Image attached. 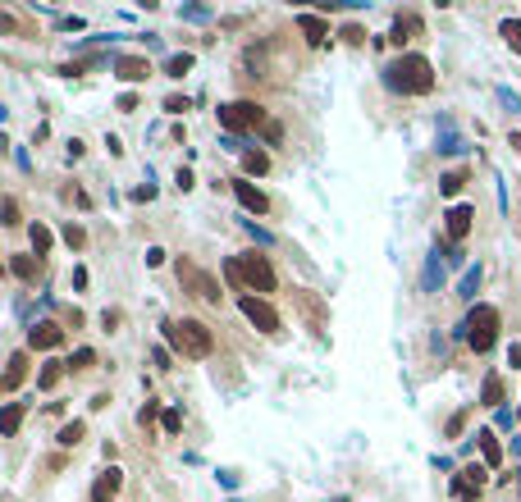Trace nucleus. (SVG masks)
Here are the masks:
<instances>
[{
    "label": "nucleus",
    "mask_w": 521,
    "mask_h": 502,
    "mask_svg": "<svg viewBox=\"0 0 521 502\" xmlns=\"http://www.w3.org/2000/svg\"><path fill=\"white\" fill-rule=\"evenodd\" d=\"M384 82L402 96H426V92H434V64L426 55H402V60H393L384 69Z\"/></svg>",
    "instance_id": "obj_1"
},
{
    "label": "nucleus",
    "mask_w": 521,
    "mask_h": 502,
    "mask_svg": "<svg viewBox=\"0 0 521 502\" xmlns=\"http://www.w3.org/2000/svg\"><path fill=\"white\" fill-rule=\"evenodd\" d=\"M165 338H169L174 352L188 356V361H206V356L215 352V333H210L201 320H169L165 324Z\"/></svg>",
    "instance_id": "obj_2"
},
{
    "label": "nucleus",
    "mask_w": 521,
    "mask_h": 502,
    "mask_svg": "<svg viewBox=\"0 0 521 502\" xmlns=\"http://www.w3.org/2000/svg\"><path fill=\"white\" fill-rule=\"evenodd\" d=\"M494 338H498V311L494 306H476L467 315V347L471 352H489Z\"/></svg>",
    "instance_id": "obj_3"
},
{
    "label": "nucleus",
    "mask_w": 521,
    "mask_h": 502,
    "mask_svg": "<svg viewBox=\"0 0 521 502\" xmlns=\"http://www.w3.org/2000/svg\"><path fill=\"white\" fill-rule=\"evenodd\" d=\"M220 123L229 133H243V128H265L270 119L256 101H229V105H220Z\"/></svg>",
    "instance_id": "obj_4"
},
{
    "label": "nucleus",
    "mask_w": 521,
    "mask_h": 502,
    "mask_svg": "<svg viewBox=\"0 0 521 502\" xmlns=\"http://www.w3.org/2000/svg\"><path fill=\"white\" fill-rule=\"evenodd\" d=\"M238 269H243V288H252V293H275V265H270L265 256L247 251V256H238Z\"/></svg>",
    "instance_id": "obj_5"
},
{
    "label": "nucleus",
    "mask_w": 521,
    "mask_h": 502,
    "mask_svg": "<svg viewBox=\"0 0 521 502\" xmlns=\"http://www.w3.org/2000/svg\"><path fill=\"white\" fill-rule=\"evenodd\" d=\"M179 283L192 288V293H197L201 302H210V306H220V297H224L220 293V278H210L206 269H197L192 260H179Z\"/></svg>",
    "instance_id": "obj_6"
},
{
    "label": "nucleus",
    "mask_w": 521,
    "mask_h": 502,
    "mask_svg": "<svg viewBox=\"0 0 521 502\" xmlns=\"http://www.w3.org/2000/svg\"><path fill=\"white\" fill-rule=\"evenodd\" d=\"M238 306H243V315L252 320V329H260V333H279V311L265 302V297L243 293V297H238Z\"/></svg>",
    "instance_id": "obj_7"
},
{
    "label": "nucleus",
    "mask_w": 521,
    "mask_h": 502,
    "mask_svg": "<svg viewBox=\"0 0 521 502\" xmlns=\"http://www.w3.org/2000/svg\"><path fill=\"white\" fill-rule=\"evenodd\" d=\"M234 197H238V206H243L247 215H265V210H270L265 192H260L256 183H247V178H234Z\"/></svg>",
    "instance_id": "obj_8"
},
{
    "label": "nucleus",
    "mask_w": 521,
    "mask_h": 502,
    "mask_svg": "<svg viewBox=\"0 0 521 502\" xmlns=\"http://www.w3.org/2000/svg\"><path fill=\"white\" fill-rule=\"evenodd\" d=\"M471 224H476V210H471V206H448V215H443V228H448L453 243H467Z\"/></svg>",
    "instance_id": "obj_9"
},
{
    "label": "nucleus",
    "mask_w": 521,
    "mask_h": 502,
    "mask_svg": "<svg viewBox=\"0 0 521 502\" xmlns=\"http://www.w3.org/2000/svg\"><path fill=\"white\" fill-rule=\"evenodd\" d=\"M64 343V329L60 324H32V329H28V347H32V352H55V347Z\"/></svg>",
    "instance_id": "obj_10"
},
{
    "label": "nucleus",
    "mask_w": 521,
    "mask_h": 502,
    "mask_svg": "<svg viewBox=\"0 0 521 502\" xmlns=\"http://www.w3.org/2000/svg\"><path fill=\"white\" fill-rule=\"evenodd\" d=\"M485 475H489L485 466H467V470L457 475V484H453V494H457L462 502H476L480 489H485Z\"/></svg>",
    "instance_id": "obj_11"
},
{
    "label": "nucleus",
    "mask_w": 521,
    "mask_h": 502,
    "mask_svg": "<svg viewBox=\"0 0 521 502\" xmlns=\"http://www.w3.org/2000/svg\"><path fill=\"white\" fill-rule=\"evenodd\" d=\"M119 484H124V470H119V466L101 470V479L92 484V502H114V494H119Z\"/></svg>",
    "instance_id": "obj_12"
},
{
    "label": "nucleus",
    "mask_w": 521,
    "mask_h": 502,
    "mask_svg": "<svg viewBox=\"0 0 521 502\" xmlns=\"http://www.w3.org/2000/svg\"><path fill=\"white\" fill-rule=\"evenodd\" d=\"M114 73H119L124 82H142L151 73V64L142 60V55H119V60H114Z\"/></svg>",
    "instance_id": "obj_13"
},
{
    "label": "nucleus",
    "mask_w": 521,
    "mask_h": 502,
    "mask_svg": "<svg viewBox=\"0 0 521 502\" xmlns=\"http://www.w3.org/2000/svg\"><path fill=\"white\" fill-rule=\"evenodd\" d=\"M297 27L306 32V42H311V46H325V37H330V23H325L321 14H297Z\"/></svg>",
    "instance_id": "obj_14"
},
{
    "label": "nucleus",
    "mask_w": 521,
    "mask_h": 502,
    "mask_svg": "<svg viewBox=\"0 0 521 502\" xmlns=\"http://www.w3.org/2000/svg\"><path fill=\"white\" fill-rule=\"evenodd\" d=\"M23 379H28V352H14V356H9V370H5V379H0V388H5V393H14Z\"/></svg>",
    "instance_id": "obj_15"
},
{
    "label": "nucleus",
    "mask_w": 521,
    "mask_h": 502,
    "mask_svg": "<svg viewBox=\"0 0 521 502\" xmlns=\"http://www.w3.org/2000/svg\"><path fill=\"white\" fill-rule=\"evenodd\" d=\"M476 439H480V457H485V466H498V461H503V448H498V439H494L489 429H480Z\"/></svg>",
    "instance_id": "obj_16"
},
{
    "label": "nucleus",
    "mask_w": 521,
    "mask_h": 502,
    "mask_svg": "<svg viewBox=\"0 0 521 502\" xmlns=\"http://www.w3.org/2000/svg\"><path fill=\"white\" fill-rule=\"evenodd\" d=\"M64 365H69V361H46V365H42V374H37V388H46V393H51L55 384L64 379Z\"/></svg>",
    "instance_id": "obj_17"
},
{
    "label": "nucleus",
    "mask_w": 521,
    "mask_h": 502,
    "mask_svg": "<svg viewBox=\"0 0 521 502\" xmlns=\"http://www.w3.org/2000/svg\"><path fill=\"white\" fill-rule=\"evenodd\" d=\"M9 269H14V274L23 278V283H32L37 269H42V256H14V260H9Z\"/></svg>",
    "instance_id": "obj_18"
},
{
    "label": "nucleus",
    "mask_w": 521,
    "mask_h": 502,
    "mask_svg": "<svg viewBox=\"0 0 521 502\" xmlns=\"http://www.w3.org/2000/svg\"><path fill=\"white\" fill-rule=\"evenodd\" d=\"M18 424H23V402H9L5 416H0V434H5V439H14Z\"/></svg>",
    "instance_id": "obj_19"
},
{
    "label": "nucleus",
    "mask_w": 521,
    "mask_h": 502,
    "mask_svg": "<svg viewBox=\"0 0 521 502\" xmlns=\"http://www.w3.org/2000/svg\"><path fill=\"white\" fill-rule=\"evenodd\" d=\"M412 32H421V18L417 14H398V23H393V42H412Z\"/></svg>",
    "instance_id": "obj_20"
},
{
    "label": "nucleus",
    "mask_w": 521,
    "mask_h": 502,
    "mask_svg": "<svg viewBox=\"0 0 521 502\" xmlns=\"http://www.w3.org/2000/svg\"><path fill=\"white\" fill-rule=\"evenodd\" d=\"M83 439H87V424H83V420H69V424L60 429V448H78Z\"/></svg>",
    "instance_id": "obj_21"
},
{
    "label": "nucleus",
    "mask_w": 521,
    "mask_h": 502,
    "mask_svg": "<svg viewBox=\"0 0 521 502\" xmlns=\"http://www.w3.org/2000/svg\"><path fill=\"white\" fill-rule=\"evenodd\" d=\"M498 37L521 55V18H503V23H498Z\"/></svg>",
    "instance_id": "obj_22"
},
{
    "label": "nucleus",
    "mask_w": 521,
    "mask_h": 502,
    "mask_svg": "<svg viewBox=\"0 0 521 502\" xmlns=\"http://www.w3.org/2000/svg\"><path fill=\"white\" fill-rule=\"evenodd\" d=\"M480 402H485V407H498V402H503V379H498V374H489V379H485Z\"/></svg>",
    "instance_id": "obj_23"
},
{
    "label": "nucleus",
    "mask_w": 521,
    "mask_h": 502,
    "mask_svg": "<svg viewBox=\"0 0 521 502\" xmlns=\"http://www.w3.org/2000/svg\"><path fill=\"white\" fill-rule=\"evenodd\" d=\"M462 188H467V173H462V169H453V173H443V178H439V192H443V197H457Z\"/></svg>",
    "instance_id": "obj_24"
},
{
    "label": "nucleus",
    "mask_w": 521,
    "mask_h": 502,
    "mask_svg": "<svg viewBox=\"0 0 521 502\" xmlns=\"http://www.w3.org/2000/svg\"><path fill=\"white\" fill-rule=\"evenodd\" d=\"M243 169H247V173H256V178H260V173L270 169V156H265V151H243Z\"/></svg>",
    "instance_id": "obj_25"
},
{
    "label": "nucleus",
    "mask_w": 521,
    "mask_h": 502,
    "mask_svg": "<svg viewBox=\"0 0 521 502\" xmlns=\"http://www.w3.org/2000/svg\"><path fill=\"white\" fill-rule=\"evenodd\" d=\"M28 233H32V251H37V256H46V251H51L55 238H51V228H46V224H32Z\"/></svg>",
    "instance_id": "obj_26"
},
{
    "label": "nucleus",
    "mask_w": 521,
    "mask_h": 502,
    "mask_svg": "<svg viewBox=\"0 0 521 502\" xmlns=\"http://www.w3.org/2000/svg\"><path fill=\"white\" fill-rule=\"evenodd\" d=\"M188 69H192V55H188V51H183V55H169V60H165V73H169V78H183Z\"/></svg>",
    "instance_id": "obj_27"
},
{
    "label": "nucleus",
    "mask_w": 521,
    "mask_h": 502,
    "mask_svg": "<svg viewBox=\"0 0 521 502\" xmlns=\"http://www.w3.org/2000/svg\"><path fill=\"white\" fill-rule=\"evenodd\" d=\"M92 365H96V352H92V347H78V352L69 356V370H92Z\"/></svg>",
    "instance_id": "obj_28"
},
{
    "label": "nucleus",
    "mask_w": 521,
    "mask_h": 502,
    "mask_svg": "<svg viewBox=\"0 0 521 502\" xmlns=\"http://www.w3.org/2000/svg\"><path fill=\"white\" fill-rule=\"evenodd\" d=\"M156 420H165V416H160V402H147V407L138 411V424H142V429H151Z\"/></svg>",
    "instance_id": "obj_29"
},
{
    "label": "nucleus",
    "mask_w": 521,
    "mask_h": 502,
    "mask_svg": "<svg viewBox=\"0 0 521 502\" xmlns=\"http://www.w3.org/2000/svg\"><path fill=\"white\" fill-rule=\"evenodd\" d=\"M64 243H69L73 251H78V247L87 243V233H83V224H73V219H69V224H64Z\"/></svg>",
    "instance_id": "obj_30"
},
{
    "label": "nucleus",
    "mask_w": 521,
    "mask_h": 502,
    "mask_svg": "<svg viewBox=\"0 0 521 502\" xmlns=\"http://www.w3.org/2000/svg\"><path fill=\"white\" fill-rule=\"evenodd\" d=\"M476 283H480V265L462 274V297H476Z\"/></svg>",
    "instance_id": "obj_31"
},
{
    "label": "nucleus",
    "mask_w": 521,
    "mask_h": 502,
    "mask_svg": "<svg viewBox=\"0 0 521 502\" xmlns=\"http://www.w3.org/2000/svg\"><path fill=\"white\" fill-rule=\"evenodd\" d=\"M160 424H165V434H179V429H183V411H179V407H169Z\"/></svg>",
    "instance_id": "obj_32"
},
{
    "label": "nucleus",
    "mask_w": 521,
    "mask_h": 502,
    "mask_svg": "<svg viewBox=\"0 0 521 502\" xmlns=\"http://www.w3.org/2000/svg\"><path fill=\"white\" fill-rule=\"evenodd\" d=\"M434 283H439V251H434L430 265H426V293H434Z\"/></svg>",
    "instance_id": "obj_33"
},
{
    "label": "nucleus",
    "mask_w": 521,
    "mask_h": 502,
    "mask_svg": "<svg viewBox=\"0 0 521 502\" xmlns=\"http://www.w3.org/2000/svg\"><path fill=\"white\" fill-rule=\"evenodd\" d=\"M224 278H229L234 288H243V269H238V256H234V260H224Z\"/></svg>",
    "instance_id": "obj_34"
},
{
    "label": "nucleus",
    "mask_w": 521,
    "mask_h": 502,
    "mask_svg": "<svg viewBox=\"0 0 521 502\" xmlns=\"http://www.w3.org/2000/svg\"><path fill=\"white\" fill-rule=\"evenodd\" d=\"M5 224H9V228L18 224V201H14V197H5Z\"/></svg>",
    "instance_id": "obj_35"
},
{
    "label": "nucleus",
    "mask_w": 521,
    "mask_h": 502,
    "mask_svg": "<svg viewBox=\"0 0 521 502\" xmlns=\"http://www.w3.org/2000/svg\"><path fill=\"white\" fill-rule=\"evenodd\" d=\"M151 361H156L160 370H169V361H174V356H169V347H156V352H151Z\"/></svg>",
    "instance_id": "obj_36"
},
{
    "label": "nucleus",
    "mask_w": 521,
    "mask_h": 502,
    "mask_svg": "<svg viewBox=\"0 0 521 502\" xmlns=\"http://www.w3.org/2000/svg\"><path fill=\"white\" fill-rule=\"evenodd\" d=\"M165 110H169V114H183V110H188V96H169Z\"/></svg>",
    "instance_id": "obj_37"
},
{
    "label": "nucleus",
    "mask_w": 521,
    "mask_h": 502,
    "mask_svg": "<svg viewBox=\"0 0 521 502\" xmlns=\"http://www.w3.org/2000/svg\"><path fill=\"white\" fill-rule=\"evenodd\" d=\"M462 429H467V411H457V416H453V420H448V434H453V439H457V434H462Z\"/></svg>",
    "instance_id": "obj_38"
},
{
    "label": "nucleus",
    "mask_w": 521,
    "mask_h": 502,
    "mask_svg": "<svg viewBox=\"0 0 521 502\" xmlns=\"http://www.w3.org/2000/svg\"><path fill=\"white\" fill-rule=\"evenodd\" d=\"M260 133H265V142H279V137H284V128H279L275 119H270V123H265V128H260Z\"/></svg>",
    "instance_id": "obj_39"
},
{
    "label": "nucleus",
    "mask_w": 521,
    "mask_h": 502,
    "mask_svg": "<svg viewBox=\"0 0 521 502\" xmlns=\"http://www.w3.org/2000/svg\"><path fill=\"white\" fill-rule=\"evenodd\" d=\"M343 42H352V46H361L366 37H361V27H343Z\"/></svg>",
    "instance_id": "obj_40"
},
{
    "label": "nucleus",
    "mask_w": 521,
    "mask_h": 502,
    "mask_svg": "<svg viewBox=\"0 0 521 502\" xmlns=\"http://www.w3.org/2000/svg\"><path fill=\"white\" fill-rule=\"evenodd\" d=\"M151 197H156V188H151V183H142V188L133 192V201H151Z\"/></svg>",
    "instance_id": "obj_41"
},
{
    "label": "nucleus",
    "mask_w": 521,
    "mask_h": 502,
    "mask_svg": "<svg viewBox=\"0 0 521 502\" xmlns=\"http://www.w3.org/2000/svg\"><path fill=\"white\" fill-rule=\"evenodd\" d=\"M247 233H252L256 243H270V233H265V228H256V219H247Z\"/></svg>",
    "instance_id": "obj_42"
},
{
    "label": "nucleus",
    "mask_w": 521,
    "mask_h": 502,
    "mask_svg": "<svg viewBox=\"0 0 521 502\" xmlns=\"http://www.w3.org/2000/svg\"><path fill=\"white\" fill-rule=\"evenodd\" d=\"M439 151H462V142L453 137V133H443V142H439Z\"/></svg>",
    "instance_id": "obj_43"
},
{
    "label": "nucleus",
    "mask_w": 521,
    "mask_h": 502,
    "mask_svg": "<svg viewBox=\"0 0 521 502\" xmlns=\"http://www.w3.org/2000/svg\"><path fill=\"white\" fill-rule=\"evenodd\" d=\"M174 183H179L183 192H188V188H192V169H179V173H174Z\"/></svg>",
    "instance_id": "obj_44"
},
{
    "label": "nucleus",
    "mask_w": 521,
    "mask_h": 502,
    "mask_svg": "<svg viewBox=\"0 0 521 502\" xmlns=\"http://www.w3.org/2000/svg\"><path fill=\"white\" fill-rule=\"evenodd\" d=\"M508 356H513V365L521 370V347H513V352H508Z\"/></svg>",
    "instance_id": "obj_45"
},
{
    "label": "nucleus",
    "mask_w": 521,
    "mask_h": 502,
    "mask_svg": "<svg viewBox=\"0 0 521 502\" xmlns=\"http://www.w3.org/2000/svg\"><path fill=\"white\" fill-rule=\"evenodd\" d=\"M513 151H517V156H521V133H513Z\"/></svg>",
    "instance_id": "obj_46"
},
{
    "label": "nucleus",
    "mask_w": 521,
    "mask_h": 502,
    "mask_svg": "<svg viewBox=\"0 0 521 502\" xmlns=\"http://www.w3.org/2000/svg\"><path fill=\"white\" fill-rule=\"evenodd\" d=\"M517 416H521V407H517Z\"/></svg>",
    "instance_id": "obj_47"
}]
</instances>
